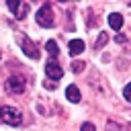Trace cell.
Masks as SVG:
<instances>
[{
  "instance_id": "obj_1",
  "label": "cell",
  "mask_w": 131,
  "mask_h": 131,
  "mask_svg": "<svg viewBox=\"0 0 131 131\" xmlns=\"http://www.w3.org/2000/svg\"><path fill=\"white\" fill-rule=\"evenodd\" d=\"M16 43L20 45V49H23V53L27 55V57H31V59H39V49H37V45L25 35V33H16Z\"/></svg>"
},
{
  "instance_id": "obj_2",
  "label": "cell",
  "mask_w": 131,
  "mask_h": 131,
  "mask_svg": "<svg viewBox=\"0 0 131 131\" xmlns=\"http://www.w3.org/2000/svg\"><path fill=\"white\" fill-rule=\"evenodd\" d=\"M0 121L6 123V125L16 127V125L23 123V115H20V111L14 108V106H0Z\"/></svg>"
},
{
  "instance_id": "obj_3",
  "label": "cell",
  "mask_w": 131,
  "mask_h": 131,
  "mask_svg": "<svg viewBox=\"0 0 131 131\" xmlns=\"http://www.w3.org/2000/svg\"><path fill=\"white\" fill-rule=\"evenodd\" d=\"M35 20H37V25L43 27V29L53 27V25H55V18H53V10H51V6H49V4H43V6L37 10Z\"/></svg>"
},
{
  "instance_id": "obj_4",
  "label": "cell",
  "mask_w": 131,
  "mask_h": 131,
  "mask_svg": "<svg viewBox=\"0 0 131 131\" xmlns=\"http://www.w3.org/2000/svg\"><path fill=\"white\" fill-rule=\"evenodd\" d=\"M4 88L8 94H23L25 92V78L23 76H10L4 82Z\"/></svg>"
},
{
  "instance_id": "obj_5",
  "label": "cell",
  "mask_w": 131,
  "mask_h": 131,
  "mask_svg": "<svg viewBox=\"0 0 131 131\" xmlns=\"http://www.w3.org/2000/svg\"><path fill=\"white\" fill-rule=\"evenodd\" d=\"M6 6L12 10V14H14L16 18H25V16L29 14V8H31L27 2H20V0H8Z\"/></svg>"
},
{
  "instance_id": "obj_6",
  "label": "cell",
  "mask_w": 131,
  "mask_h": 131,
  "mask_svg": "<svg viewBox=\"0 0 131 131\" xmlns=\"http://www.w3.org/2000/svg\"><path fill=\"white\" fill-rule=\"evenodd\" d=\"M45 74H47L51 80H59V78L63 76V68H61L55 59H51V61H47V66H45Z\"/></svg>"
},
{
  "instance_id": "obj_7",
  "label": "cell",
  "mask_w": 131,
  "mask_h": 131,
  "mask_svg": "<svg viewBox=\"0 0 131 131\" xmlns=\"http://www.w3.org/2000/svg\"><path fill=\"white\" fill-rule=\"evenodd\" d=\"M86 49V45H84V41L82 39H72L70 43H68V51H70V55H80L82 51Z\"/></svg>"
},
{
  "instance_id": "obj_8",
  "label": "cell",
  "mask_w": 131,
  "mask_h": 131,
  "mask_svg": "<svg viewBox=\"0 0 131 131\" xmlns=\"http://www.w3.org/2000/svg\"><path fill=\"white\" fill-rule=\"evenodd\" d=\"M66 98L70 100V102H80V90H78V86L76 84H70L68 88H66Z\"/></svg>"
},
{
  "instance_id": "obj_9",
  "label": "cell",
  "mask_w": 131,
  "mask_h": 131,
  "mask_svg": "<svg viewBox=\"0 0 131 131\" xmlns=\"http://www.w3.org/2000/svg\"><path fill=\"white\" fill-rule=\"evenodd\" d=\"M108 25H111V29H115V31H121V27H123V16H121L119 12H113V14H108Z\"/></svg>"
},
{
  "instance_id": "obj_10",
  "label": "cell",
  "mask_w": 131,
  "mask_h": 131,
  "mask_svg": "<svg viewBox=\"0 0 131 131\" xmlns=\"http://www.w3.org/2000/svg\"><path fill=\"white\" fill-rule=\"evenodd\" d=\"M45 49H47V53H49L51 57H57V53H59V49H57V43H55L53 39L45 43Z\"/></svg>"
},
{
  "instance_id": "obj_11",
  "label": "cell",
  "mask_w": 131,
  "mask_h": 131,
  "mask_svg": "<svg viewBox=\"0 0 131 131\" xmlns=\"http://www.w3.org/2000/svg\"><path fill=\"white\" fill-rule=\"evenodd\" d=\"M106 41H108V35H106V33H100L98 39H96V43H94V47H96V49H102V47L106 45Z\"/></svg>"
},
{
  "instance_id": "obj_12",
  "label": "cell",
  "mask_w": 131,
  "mask_h": 131,
  "mask_svg": "<svg viewBox=\"0 0 131 131\" xmlns=\"http://www.w3.org/2000/svg\"><path fill=\"white\" fill-rule=\"evenodd\" d=\"M106 131H125V127L119 125V123H115V121H108L106 123Z\"/></svg>"
},
{
  "instance_id": "obj_13",
  "label": "cell",
  "mask_w": 131,
  "mask_h": 131,
  "mask_svg": "<svg viewBox=\"0 0 131 131\" xmlns=\"http://www.w3.org/2000/svg\"><path fill=\"white\" fill-rule=\"evenodd\" d=\"M82 70H84V63L82 61H72V72L74 74H80Z\"/></svg>"
},
{
  "instance_id": "obj_14",
  "label": "cell",
  "mask_w": 131,
  "mask_h": 131,
  "mask_svg": "<svg viewBox=\"0 0 131 131\" xmlns=\"http://www.w3.org/2000/svg\"><path fill=\"white\" fill-rule=\"evenodd\" d=\"M123 98H125L127 102H131V82H129V84L123 88Z\"/></svg>"
},
{
  "instance_id": "obj_15",
  "label": "cell",
  "mask_w": 131,
  "mask_h": 131,
  "mask_svg": "<svg viewBox=\"0 0 131 131\" xmlns=\"http://www.w3.org/2000/svg\"><path fill=\"white\" fill-rule=\"evenodd\" d=\"M80 131H96V127H94L92 123H82V127H80Z\"/></svg>"
}]
</instances>
